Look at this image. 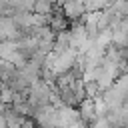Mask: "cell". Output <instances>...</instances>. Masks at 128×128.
<instances>
[{
    "mask_svg": "<svg viewBox=\"0 0 128 128\" xmlns=\"http://www.w3.org/2000/svg\"><path fill=\"white\" fill-rule=\"evenodd\" d=\"M78 58V50L74 48H68V50H62V52H50L46 56V68L54 74V76H60V74H66L72 70L74 62Z\"/></svg>",
    "mask_w": 128,
    "mask_h": 128,
    "instance_id": "1",
    "label": "cell"
},
{
    "mask_svg": "<svg viewBox=\"0 0 128 128\" xmlns=\"http://www.w3.org/2000/svg\"><path fill=\"white\" fill-rule=\"evenodd\" d=\"M32 120L38 124V128H58V110L52 104H44L34 108Z\"/></svg>",
    "mask_w": 128,
    "mask_h": 128,
    "instance_id": "2",
    "label": "cell"
},
{
    "mask_svg": "<svg viewBox=\"0 0 128 128\" xmlns=\"http://www.w3.org/2000/svg\"><path fill=\"white\" fill-rule=\"evenodd\" d=\"M60 12L64 14V18L68 22H80L86 14V4H84V0H66L60 6Z\"/></svg>",
    "mask_w": 128,
    "mask_h": 128,
    "instance_id": "3",
    "label": "cell"
},
{
    "mask_svg": "<svg viewBox=\"0 0 128 128\" xmlns=\"http://www.w3.org/2000/svg\"><path fill=\"white\" fill-rule=\"evenodd\" d=\"M78 114H80V120L88 126H92L96 120H98V114H96V104L92 98H84L80 104H78Z\"/></svg>",
    "mask_w": 128,
    "mask_h": 128,
    "instance_id": "4",
    "label": "cell"
},
{
    "mask_svg": "<svg viewBox=\"0 0 128 128\" xmlns=\"http://www.w3.org/2000/svg\"><path fill=\"white\" fill-rule=\"evenodd\" d=\"M48 28L56 34V32H64V30H68L70 28V22L64 18V14L60 12V6L54 10V14L50 16V22H48Z\"/></svg>",
    "mask_w": 128,
    "mask_h": 128,
    "instance_id": "5",
    "label": "cell"
},
{
    "mask_svg": "<svg viewBox=\"0 0 128 128\" xmlns=\"http://www.w3.org/2000/svg\"><path fill=\"white\" fill-rule=\"evenodd\" d=\"M56 8H58V6H56L52 0H36L32 12H34V14H42V16H52Z\"/></svg>",
    "mask_w": 128,
    "mask_h": 128,
    "instance_id": "6",
    "label": "cell"
},
{
    "mask_svg": "<svg viewBox=\"0 0 128 128\" xmlns=\"http://www.w3.org/2000/svg\"><path fill=\"white\" fill-rule=\"evenodd\" d=\"M104 10H108L110 14L118 16V18H128V0H116Z\"/></svg>",
    "mask_w": 128,
    "mask_h": 128,
    "instance_id": "7",
    "label": "cell"
},
{
    "mask_svg": "<svg viewBox=\"0 0 128 128\" xmlns=\"http://www.w3.org/2000/svg\"><path fill=\"white\" fill-rule=\"evenodd\" d=\"M114 88H116V92L122 96V100L124 102H128V74H120L116 80H114V84H112Z\"/></svg>",
    "mask_w": 128,
    "mask_h": 128,
    "instance_id": "8",
    "label": "cell"
},
{
    "mask_svg": "<svg viewBox=\"0 0 128 128\" xmlns=\"http://www.w3.org/2000/svg\"><path fill=\"white\" fill-rule=\"evenodd\" d=\"M92 128H114V126L108 122V118H106V116H102V118H98V120L92 124Z\"/></svg>",
    "mask_w": 128,
    "mask_h": 128,
    "instance_id": "9",
    "label": "cell"
},
{
    "mask_svg": "<svg viewBox=\"0 0 128 128\" xmlns=\"http://www.w3.org/2000/svg\"><path fill=\"white\" fill-rule=\"evenodd\" d=\"M0 128H8V124H6V118H4V114H0Z\"/></svg>",
    "mask_w": 128,
    "mask_h": 128,
    "instance_id": "10",
    "label": "cell"
},
{
    "mask_svg": "<svg viewBox=\"0 0 128 128\" xmlns=\"http://www.w3.org/2000/svg\"><path fill=\"white\" fill-rule=\"evenodd\" d=\"M34 128H38V126H34Z\"/></svg>",
    "mask_w": 128,
    "mask_h": 128,
    "instance_id": "11",
    "label": "cell"
}]
</instances>
